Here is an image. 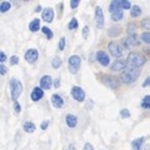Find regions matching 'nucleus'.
<instances>
[{
  "label": "nucleus",
  "mask_w": 150,
  "mask_h": 150,
  "mask_svg": "<svg viewBox=\"0 0 150 150\" xmlns=\"http://www.w3.org/2000/svg\"><path fill=\"white\" fill-rule=\"evenodd\" d=\"M126 31H128V34L129 35H133V34H135V25L134 24H129L128 25V29H126Z\"/></svg>",
  "instance_id": "nucleus-34"
},
{
  "label": "nucleus",
  "mask_w": 150,
  "mask_h": 150,
  "mask_svg": "<svg viewBox=\"0 0 150 150\" xmlns=\"http://www.w3.org/2000/svg\"><path fill=\"white\" fill-rule=\"evenodd\" d=\"M142 15V8L139 5H133V8L130 9V16L131 18H138Z\"/></svg>",
  "instance_id": "nucleus-20"
},
{
  "label": "nucleus",
  "mask_w": 150,
  "mask_h": 150,
  "mask_svg": "<svg viewBox=\"0 0 150 150\" xmlns=\"http://www.w3.org/2000/svg\"><path fill=\"white\" fill-rule=\"evenodd\" d=\"M80 65H81V59H80V56L79 55H71L69 58V60H68V69L73 75H75L79 71Z\"/></svg>",
  "instance_id": "nucleus-4"
},
{
  "label": "nucleus",
  "mask_w": 150,
  "mask_h": 150,
  "mask_svg": "<svg viewBox=\"0 0 150 150\" xmlns=\"http://www.w3.org/2000/svg\"><path fill=\"white\" fill-rule=\"evenodd\" d=\"M108 50H109L111 56H114L116 59H119L124 53V49L121 48L120 43H116V41H110V43L108 44Z\"/></svg>",
  "instance_id": "nucleus-7"
},
{
  "label": "nucleus",
  "mask_w": 150,
  "mask_h": 150,
  "mask_svg": "<svg viewBox=\"0 0 150 150\" xmlns=\"http://www.w3.org/2000/svg\"><path fill=\"white\" fill-rule=\"evenodd\" d=\"M6 60V55L4 51H0V64H4V62Z\"/></svg>",
  "instance_id": "nucleus-40"
},
{
  "label": "nucleus",
  "mask_w": 150,
  "mask_h": 150,
  "mask_svg": "<svg viewBox=\"0 0 150 150\" xmlns=\"http://www.w3.org/2000/svg\"><path fill=\"white\" fill-rule=\"evenodd\" d=\"M79 0H71V1H70V8L71 9H75V8H78V5H79Z\"/></svg>",
  "instance_id": "nucleus-38"
},
{
  "label": "nucleus",
  "mask_w": 150,
  "mask_h": 150,
  "mask_svg": "<svg viewBox=\"0 0 150 150\" xmlns=\"http://www.w3.org/2000/svg\"><path fill=\"white\" fill-rule=\"evenodd\" d=\"M120 116H121V118H129V116H130V111L128 109H123L120 111Z\"/></svg>",
  "instance_id": "nucleus-35"
},
{
  "label": "nucleus",
  "mask_w": 150,
  "mask_h": 150,
  "mask_svg": "<svg viewBox=\"0 0 150 150\" xmlns=\"http://www.w3.org/2000/svg\"><path fill=\"white\" fill-rule=\"evenodd\" d=\"M48 125H49V121H48V120H45V121H43V124L40 125V128L43 129V130H45L46 128H48Z\"/></svg>",
  "instance_id": "nucleus-44"
},
{
  "label": "nucleus",
  "mask_w": 150,
  "mask_h": 150,
  "mask_svg": "<svg viewBox=\"0 0 150 150\" xmlns=\"http://www.w3.org/2000/svg\"><path fill=\"white\" fill-rule=\"evenodd\" d=\"M119 33H120V29L118 26H111V28H109V30H108V35L116 36V35H119Z\"/></svg>",
  "instance_id": "nucleus-29"
},
{
  "label": "nucleus",
  "mask_w": 150,
  "mask_h": 150,
  "mask_svg": "<svg viewBox=\"0 0 150 150\" xmlns=\"http://www.w3.org/2000/svg\"><path fill=\"white\" fill-rule=\"evenodd\" d=\"M140 75V70L139 69H134V68H126L120 75V80L124 84H131L134 83Z\"/></svg>",
  "instance_id": "nucleus-2"
},
{
  "label": "nucleus",
  "mask_w": 150,
  "mask_h": 150,
  "mask_svg": "<svg viewBox=\"0 0 150 150\" xmlns=\"http://www.w3.org/2000/svg\"><path fill=\"white\" fill-rule=\"evenodd\" d=\"M41 33L46 36V39L48 40H50V39H53V36H54V34H53V31H51L48 26H43L41 28Z\"/></svg>",
  "instance_id": "nucleus-25"
},
{
  "label": "nucleus",
  "mask_w": 150,
  "mask_h": 150,
  "mask_svg": "<svg viewBox=\"0 0 150 150\" xmlns=\"http://www.w3.org/2000/svg\"><path fill=\"white\" fill-rule=\"evenodd\" d=\"M41 19L45 23H51L54 20V9L53 8H45L41 13Z\"/></svg>",
  "instance_id": "nucleus-13"
},
{
  "label": "nucleus",
  "mask_w": 150,
  "mask_h": 150,
  "mask_svg": "<svg viewBox=\"0 0 150 150\" xmlns=\"http://www.w3.org/2000/svg\"><path fill=\"white\" fill-rule=\"evenodd\" d=\"M100 80L101 83L106 85L108 88L110 89H118L119 85H120V81L116 79L115 76H112V75H109V74H104L100 76Z\"/></svg>",
  "instance_id": "nucleus-6"
},
{
  "label": "nucleus",
  "mask_w": 150,
  "mask_h": 150,
  "mask_svg": "<svg viewBox=\"0 0 150 150\" xmlns=\"http://www.w3.org/2000/svg\"><path fill=\"white\" fill-rule=\"evenodd\" d=\"M54 86L55 88H59L60 86V79H55V80H54Z\"/></svg>",
  "instance_id": "nucleus-45"
},
{
  "label": "nucleus",
  "mask_w": 150,
  "mask_h": 150,
  "mask_svg": "<svg viewBox=\"0 0 150 150\" xmlns=\"http://www.w3.org/2000/svg\"><path fill=\"white\" fill-rule=\"evenodd\" d=\"M144 138H138L135 139L134 142H131V148H133V150H142V145L144 143Z\"/></svg>",
  "instance_id": "nucleus-19"
},
{
  "label": "nucleus",
  "mask_w": 150,
  "mask_h": 150,
  "mask_svg": "<svg viewBox=\"0 0 150 150\" xmlns=\"http://www.w3.org/2000/svg\"><path fill=\"white\" fill-rule=\"evenodd\" d=\"M95 58H96V62L99 63L101 67H108L110 64V58L104 50H98L96 54H95Z\"/></svg>",
  "instance_id": "nucleus-9"
},
{
  "label": "nucleus",
  "mask_w": 150,
  "mask_h": 150,
  "mask_svg": "<svg viewBox=\"0 0 150 150\" xmlns=\"http://www.w3.org/2000/svg\"><path fill=\"white\" fill-rule=\"evenodd\" d=\"M24 58L29 64H34L38 60V58H39V53H38L36 49H29V50L25 51Z\"/></svg>",
  "instance_id": "nucleus-12"
},
{
  "label": "nucleus",
  "mask_w": 150,
  "mask_h": 150,
  "mask_svg": "<svg viewBox=\"0 0 150 150\" xmlns=\"http://www.w3.org/2000/svg\"><path fill=\"white\" fill-rule=\"evenodd\" d=\"M146 63V58L140 54V53H129L128 58H126V64H128V68H134V69H139L140 67Z\"/></svg>",
  "instance_id": "nucleus-1"
},
{
  "label": "nucleus",
  "mask_w": 150,
  "mask_h": 150,
  "mask_svg": "<svg viewBox=\"0 0 150 150\" xmlns=\"http://www.w3.org/2000/svg\"><path fill=\"white\" fill-rule=\"evenodd\" d=\"M149 85H150V75H149L146 79H145V81L143 83V86H144V88H146V86H149Z\"/></svg>",
  "instance_id": "nucleus-43"
},
{
  "label": "nucleus",
  "mask_w": 150,
  "mask_h": 150,
  "mask_svg": "<svg viewBox=\"0 0 150 150\" xmlns=\"http://www.w3.org/2000/svg\"><path fill=\"white\" fill-rule=\"evenodd\" d=\"M140 26L143 29H146V30H150V18H145L140 21Z\"/></svg>",
  "instance_id": "nucleus-30"
},
{
  "label": "nucleus",
  "mask_w": 150,
  "mask_h": 150,
  "mask_svg": "<svg viewBox=\"0 0 150 150\" xmlns=\"http://www.w3.org/2000/svg\"><path fill=\"white\" fill-rule=\"evenodd\" d=\"M65 121H67V125L69 128H75L78 125V118L74 114H68L65 116Z\"/></svg>",
  "instance_id": "nucleus-17"
},
{
  "label": "nucleus",
  "mask_w": 150,
  "mask_h": 150,
  "mask_svg": "<svg viewBox=\"0 0 150 150\" xmlns=\"http://www.w3.org/2000/svg\"><path fill=\"white\" fill-rule=\"evenodd\" d=\"M14 110H15L16 114H19V112L21 111V108H20V105H19V103H18V101L14 103Z\"/></svg>",
  "instance_id": "nucleus-39"
},
{
  "label": "nucleus",
  "mask_w": 150,
  "mask_h": 150,
  "mask_svg": "<svg viewBox=\"0 0 150 150\" xmlns=\"http://www.w3.org/2000/svg\"><path fill=\"white\" fill-rule=\"evenodd\" d=\"M35 129L36 126L33 121H25L24 123V131H26V133H34Z\"/></svg>",
  "instance_id": "nucleus-21"
},
{
  "label": "nucleus",
  "mask_w": 150,
  "mask_h": 150,
  "mask_svg": "<svg viewBox=\"0 0 150 150\" xmlns=\"http://www.w3.org/2000/svg\"><path fill=\"white\" fill-rule=\"evenodd\" d=\"M51 67H53L54 69H58L62 67V59L59 58V56H54L53 60H51Z\"/></svg>",
  "instance_id": "nucleus-27"
},
{
  "label": "nucleus",
  "mask_w": 150,
  "mask_h": 150,
  "mask_svg": "<svg viewBox=\"0 0 150 150\" xmlns=\"http://www.w3.org/2000/svg\"><path fill=\"white\" fill-rule=\"evenodd\" d=\"M40 9H41V8H40V5H38V6H36V9H35V10H36V11H39Z\"/></svg>",
  "instance_id": "nucleus-46"
},
{
  "label": "nucleus",
  "mask_w": 150,
  "mask_h": 150,
  "mask_svg": "<svg viewBox=\"0 0 150 150\" xmlns=\"http://www.w3.org/2000/svg\"><path fill=\"white\" fill-rule=\"evenodd\" d=\"M68 29H69V30H75V29H78V20H76L75 18H73L68 23Z\"/></svg>",
  "instance_id": "nucleus-31"
},
{
  "label": "nucleus",
  "mask_w": 150,
  "mask_h": 150,
  "mask_svg": "<svg viewBox=\"0 0 150 150\" xmlns=\"http://www.w3.org/2000/svg\"><path fill=\"white\" fill-rule=\"evenodd\" d=\"M140 39H142L144 43L150 44V31H144V33H142V35H140Z\"/></svg>",
  "instance_id": "nucleus-32"
},
{
  "label": "nucleus",
  "mask_w": 150,
  "mask_h": 150,
  "mask_svg": "<svg viewBox=\"0 0 150 150\" xmlns=\"http://www.w3.org/2000/svg\"><path fill=\"white\" fill-rule=\"evenodd\" d=\"M44 96V90L40 86H35L30 93V98L33 101H39Z\"/></svg>",
  "instance_id": "nucleus-15"
},
{
  "label": "nucleus",
  "mask_w": 150,
  "mask_h": 150,
  "mask_svg": "<svg viewBox=\"0 0 150 150\" xmlns=\"http://www.w3.org/2000/svg\"><path fill=\"white\" fill-rule=\"evenodd\" d=\"M94 19H95V25L98 29H101L105 24V18H104V13H103L101 6H95V13H94Z\"/></svg>",
  "instance_id": "nucleus-8"
},
{
  "label": "nucleus",
  "mask_w": 150,
  "mask_h": 150,
  "mask_svg": "<svg viewBox=\"0 0 150 150\" xmlns=\"http://www.w3.org/2000/svg\"><path fill=\"white\" fill-rule=\"evenodd\" d=\"M118 4H119L121 10H123V9H131L133 8V5H131L130 1H128V0H118Z\"/></svg>",
  "instance_id": "nucleus-26"
},
{
  "label": "nucleus",
  "mask_w": 150,
  "mask_h": 150,
  "mask_svg": "<svg viewBox=\"0 0 150 150\" xmlns=\"http://www.w3.org/2000/svg\"><path fill=\"white\" fill-rule=\"evenodd\" d=\"M51 104H53L55 108H58V109H60V108H63L64 106V99L60 95H58V94H53L51 95Z\"/></svg>",
  "instance_id": "nucleus-16"
},
{
  "label": "nucleus",
  "mask_w": 150,
  "mask_h": 150,
  "mask_svg": "<svg viewBox=\"0 0 150 150\" xmlns=\"http://www.w3.org/2000/svg\"><path fill=\"white\" fill-rule=\"evenodd\" d=\"M40 29V20L39 19H33V20L29 23V30L31 33H36Z\"/></svg>",
  "instance_id": "nucleus-18"
},
{
  "label": "nucleus",
  "mask_w": 150,
  "mask_h": 150,
  "mask_svg": "<svg viewBox=\"0 0 150 150\" xmlns=\"http://www.w3.org/2000/svg\"><path fill=\"white\" fill-rule=\"evenodd\" d=\"M10 8H11V4L9 1H1V4H0V11L1 13H6Z\"/></svg>",
  "instance_id": "nucleus-28"
},
{
  "label": "nucleus",
  "mask_w": 150,
  "mask_h": 150,
  "mask_svg": "<svg viewBox=\"0 0 150 150\" xmlns=\"http://www.w3.org/2000/svg\"><path fill=\"white\" fill-rule=\"evenodd\" d=\"M89 35V28L88 26H84L83 28V36H84V39H86Z\"/></svg>",
  "instance_id": "nucleus-41"
},
{
  "label": "nucleus",
  "mask_w": 150,
  "mask_h": 150,
  "mask_svg": "<svg viewBox=\"0 0 150 150\" xmlns=\"http://www.w3.org/2000/svg\"><path fill=\"white\" fill-rule=\"evenodd\" d=\"M54 80L51 79V76H49V75H44V76H41V79H40V88L43 89H45V90H48V89H50L51 86L54 85V83H53Z\"/></svg>",
  "instance_id": "nucleus-14"
},
{
  "label": "nucleus",
  "mask_w": 150,
  "mask_h": 150,
  "mask_svg": "<svg viewBox=\"0 0 150 150\" xmlns=\"http://www.w3.org/2000/svg\"><path fill=\"white\" fill-rule=\"evenodd\" d=\"M18 62H19V58H18L16 55L10 56V64H11V65H16V64H18Z\"/></svg>",
  "instance_id": "nucleus-36"
},
{
  "label": "nucleus",
  "mask_w": 150,
  "mask_h": 150,
  "mask_svg": "<svg viewBox=\"0 0 150 150\" xmlns=\"http://www.w3.org/2000/svg\"><path fill=\"white\" fill-rule=\"evenodd\" d=\"M140 44V36H138L137 34H133V35H128V38L121 40V48L123 49H130L131 46H138Z\"/></svg>",
  "instance_id": "nucleus-5"
},
{
  "label": "nucleus",
  "mask_w": 150,
  "mask_h": 150,
  "mask_svg": "<svg viewBox=\"0 0 150 150\" xmlns=\"http://www.w3.org/2000/svg\"><path fill=\"white\" fill-rule=\"evenodd\" d=\"M65 41H67V39H65L64 36H62L59 39V44H58V48H59V50L60 51H63L64 49H65Z\"/></svg>",
  "instance_id": "nucleus-33"
},
{
  "label": "nucleus",
  "mask_w": 150,
  "mask_h": 150,
  "mask_svg": "<svg viewBox=\"0 0 150 150\" xmlns=\"http://www.w3.org/2000/svg\"><path fill=\"white\" fill-rule=\"evenodd\" d=\"M21 93H23V84L20 83V80H18L16 78L10 79V96L14 103L18 101V98L21 95Z\"/></svg>",
  "instance_id": "nucleus-3"
},
{
  "label": "nucleus",
  "mask_w": 150,
  "mask_h": 150,
  "mask_svg": "<svg viewBox=\"0 0 150 150\" xmlns=\"http://www.w3.org/2000/svg\"><path fill=\"white\" fill-rule=\"evenodd\" d=\"M128 68V64H126V60L123 59H116L114 63L111 64L110 70L111 71H124V70Z\"/></svg>",
  "instance_id": "nucleus-11"
},
{
  "label": "nucleus",
  "mask_w": 150,
  "mask_h": 150,
  "mask_svg": "<svg viewBox=\"0 0 150 150\" xmlns=\"http://www.w3.org/2000/svg\"><path fill=\"white\" fill-rule=\"evenodd\" d=\"M110 16H111V20H112V21H119V20H121V19H123L124 11H123V10H118V11L114 13V14H110Z\"/></svg>",
  "instance_id": "nucleus-23"
},
{
  "label": "nucleus",
  "mask_w": 150,
  "mask_h": 150,
  "mask_svg": "<svg viewBox=\"0 0 150 150\" xmlns=\"http://www.w3.org/2000/svg\"><path fill=\"white\" fill-rule=\"evenodd\" d=\"M84 150H94V146L90 143H86L85 145H84Z\"/></svg>",
  "instance_id": "nucleus-42"
},
{
  "label": "nucleus",
  "mask_w": 150,
  "mask_h": 150,
  "mask_svg": "<svg viewBox=\"0 0 150 150\" xmlns=\"http://www.w3.org/2000/svg\"><path fill=\"white\" fill-rule=\"evenodd\" d=\"M140 105H142L143 109H150V95H145L142 103H140Z\"/></svg>",
  "instance_id": "nucleus-24"
},
{
  "label": "nucleus",
  "mask_w": 150,
  "mask_h": 150,
  "mask_svg": "<svg viewBox=\"0 0 150 150\" xmlns=\"http://www.w3.org/2000/svg\"><path fill=\"white\" fill-rule=\"evenodd\" d=\"M118 10H121V9H120L119 4H118V0H114V1H111L109 4V11H110V14H114Z\"/></svg>",
  "instance_id": "nucleus-22"
},
{
  "label": "nucleus",
  "mask_w": 150,
  "mask_h": 150,
  "mask_svg": "<svg viewBox=\"0 0 150 150\" xmlns=\"http://www.w3.org/2000/svg\"><path fill=\"white\" fill-rule=\"evenodd\" d=\"M71 96L74 100L81 103L85 100V91H84V89L80 86H73L71 88Z\"/></svg>",
  "instance_id": "nucleus-10"
},
{
  "label": "nucleus",
  "mask_w": 150,
  "mask_h": 150,
  "mask_svg": "<svg viewBox=\"0 0 150 150\" xmlns=\"http://www.w3.org/2000/svg\"><path fill=\"white\" fill-rule=\"evenodd\" d=\"M6 71H8V68H6L4 64H0V74H1V75H5Z\"/></svg>",
  "instance_id": "nucleus-37"
}]
</instances>
